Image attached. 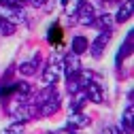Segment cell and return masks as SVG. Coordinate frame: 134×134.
Returning a JSON list of instances; mask_svg holds the SVG:
<instances>
[{"label":"cell","instance_id":"obj_1","mask_svg":"<svg viewBox=\"0 0 134 134\" xmlns=\"http://www.w3.org/2000/svg\"><path fill=\"white\" fill-rule=\"evenodd\" d=\"M49 38H51V41H55V43H60V41H62V30H60V26H55V28L51 30Z\"/></svg>","mask_w":134,"mask_h":134}]
</instances>
